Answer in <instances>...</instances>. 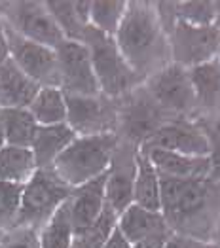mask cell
Segmentation results:
<instances>
[{"label": "cell", "instance_id": "obj_27", "mask_svg": "<svg viewBox=\"0 0 220 248\" xmlns=\"http://www.w3.org/2000/svg\"><path fill=\"white\" fill-rule=\"evenodd\" d=\"M125 10H127L125 0H93L89 8V25L102 34L114 38L125 16Z\"/></svg>", "mask_w": 220, "mask_h": 248}, {"label": "cell", "instance_id": "obj_1", "mask_svg": "<svg viewBox=\"0 0 220 248\" xmlns=\"http://www.w3.org/2000/svg\"><path fill=\"white\" fill-rule=\"evenodd\" d=\"M160 174V172H158ZM161 216L175 235L209 243L220 214L217 184L209 180H180L160 174Z\"/></svg>", "mask_w": 220, "mask_h": 248}, {"label": "cell", "instance_id": "obj_28", "mask_svg": "<svg viewBox=\"0 0 220 248\" xmlns=\"http://www.w3.org/2000/svg\"><path fill=\"white\" fill-rule=\"evenodd\" d=\"M194 124L200 127L209 142V161H211V172L209 182L219 184L220 182V112H209V114H198L192 118Z\"/></svg>", "mask_w": 220, "mask_h": 248}, {"label": "cell", "instance_id": "obj_11", "mask_svg": "<svg viewBox=\"0 0 220 248\" xmlns=\"http://www.w3.org/2000/svg\"><path fill=\"white\" fill-rule=\"evenodd\" d=\"M55 55L59 68V89L65 95H80V97L101 95L89 59V51L82 42H61L55 47Z\"/></svg>", "mask_w": 220, "mask_h": 248}, {"label": "cell", "instance_id": "obj_38", "mask_svg": "<svg viewBox=\"0 0 220 248\" xmlns=\"http://www.w3.org/2000/svg\"><path fill=\"white\" fill-rule=\"evenodd\" d=\"M215 10H217V19H215V27L220 31V0L215 2Z\"/></svg>", "mask_w": 220, "mask_h": 248}, {"label": "cell", "instance_id": "obj_17", "mask_svg": "<svg viewBox=\"0 0 220 248\" xmlns=\"http://www.w3.org/2000/svg\"><path fill=\"white\" fill-rule=\"evenodd\" d=\"M40 85L33 82L12 59L0 64V110L29 108Z\"/></svg>", "mask_w": 220, "mask_h": 248}, {"label": "cell", "instance_id": "obj_26", "mask_svg": "<svg viewBox=\"0 0 220 248\" xmlns=\"http://www.w3.org/2000/svg\"><path fill=\"white\" fill-rule=\"evenodd\" d=\"M74 229L70 224L67 203H63L55 214L38 229V248H72Z\"/></svg>", "mask_w": 220, "mask_h": 248}, {"label": "cell", "instance_id": "obj_34", "mask_svg": "<svg viewBox=\"0 0 220 248\" xmlns=\"http://www.w3.org/2000/svg\"><path fill=\"white\" fill-rule=\"evenodd\" d=\"M163 248H213L209 243H198V241H192V239H186V237H180L175 235L167 241V245Z\"/></svg>", "mask_w": 220, "mask_h": 248}, {"label": "cell", "instance_id": "obj_31", "mask_svg": "<svg viewBox=\"0 0 220 248\" xmlns=\"http://www.w3.org/2000/svg\"><path fill=\"white\" fill-rule=\"evenodd\" d=\"M21 191H23V186L0 182V226L8 231L14 229L17 224Z\"/></svg>", "mask_w": 220, "mask_h": 248}, {"label": "cell", "instance_id": "obj_12", "mask_svg": "<svg viewBox=\"0 0 220 248\" xmlns=\"http://www.w3.org/2000/svg\"><path fill=\"white\" fill-rule=\"evenodd\" d=\"M10 59L40 87H59V68L55 49L19 36L6 25Z\"/></svg>", "mask_w": 220, "mask_h": 248}, {"label": "cell", "instance_id": "obj_37", "mask_svg": "<svg viewBox=\"0 0 220 248\" xmlns=\"http://www.w3.org/2000/svg\"><path fill=\"white\" fill-rule=\"evenodd\" d=\"M211 243H213L215 248H220V214H219V218H217L215 229H213V239H211Z\"/></svg>", "mask_w": 220, "mask_h": 248}, {"label": "cell", "instance_id": "obj_20", "mask_svg": "<svg viewBox=\"0 0 220 248\" xmlns=\"http://www.w3.org/2000/svg\"><path fill=\"white\" fill-rule=\"evenodd\" d=\"M200 114L220 112V62L219 59L188 68Z\"/></svg>", "mask_w": 220, "mask_h": 248}, {"label": "cell", "instance_id": "obj_41", "mask_svg": "<svg viewBox=\"0 0 220 248\" xmlns=\"http://www.w3.org/2000/svg\"><path fill=\"white\" fill-rule=\"evenodd\" d=\"M72 248H80L78 245H76V241H74V245H72Z\"/></svg>", "mask_w": 220, "mask_h": 248}, {"label": "cell", "instance_id": "obj_9", "mask_svg": "<svg viewBox=\"0 0 220 248\" xmlns=\"http://www.w3.org/2000/svg\"><path fill=\"white\" fill-rule=\"evenodd\" d=\"M171 47V62L194 68L219 57L220 31L215 25H190L177 21L167 34Z\"/></svg>", "mask_w": 220, "mask_h": 248}, {"label": "cell", "instance_id": "obj_2", "mask_svg": "<svg viewBox=\"0 0 220 248\" xmlns=\"http://www.w3.org/2000/svg\"><path fill=\"white\" fill-rule=\"evenodd\" d=\"M114 42L125 62L142 82L171 62L169 38L158 19L154 2H127Z\"/></svg>", "mask_w": 220, "mask_h": 248}, {"label": "cell", "instance_id": "obj_16", "mask_svg": "<svg viewBox=\"0 0 220 248\" xmlns=\"http://www.w3.org/2000/svg\"><path fill=\"white\" fill-rule=\"evenodd\" d=\"M142 154L163 176L180 178V180H209V172H211L209 157H194L167 150H146Z\"/></svg>", "mask_w": 220, "mask_h": 248}, {"label": "cell", "instance_id": "obj_4", "mask_svg": "<svg viewBox=\"0 0 220 248\" xmlns=\"http://www.w3.org/2000/svg\"><path fill=\"white\" fill-rule=\"evenodd\" d=\"M82 44L89 51V59L101 95L118 101L127 93H131L135 87L142 85V80L125 62L112 36L102 34L89 25L84 31Z\"/></svg>", "mask_w": 220, "mask_h": 248}, {"label": "cell", "instance_id": "obj_18", "mask_svg": "<svg viewBox=\"0 0 220 248\" xmlns=\"http://www.w3.org/2000/svg\"><path fill=\"white\" fill-rule=\"evenodd\" d=\"M74 139H76V133L67 124L38 125L34 139L31 142V152H33L36 169H51L55 159Z\"/></svg>", "mask_w": 220, "mask_h": 248}, {"label": "cell", "instance_id": "obj_10", "mask_svg": "<svg viewBox=\"0 0 220 248\" xmlns=\"http://www.w3.org/2000/svg\"><path fill=\"white\" fill-rule=\"evenodd\" d=\"M67 101V125L76 137H91L116 133L118 129V101L104 95L80 97L65 95Z\"/></svg>", "mask_w": 220, "mask_h": 248}, {"label": "cell", "instance_id": "obj_35", "mask_svg": "<svg viewBox=\"0 0 220 248\" xmlns=\"http://www.w3.org/2000/svg\"><path fill=\"white\" fill-rule=\"evenodd\" d=\"M102 248H131V243L121 235L118 228L112 231V235L108 237V241L102 245Z\"/></svg>", "mask_w": 220, "mask_h": 248}, {"label": "cell", "instance_id": "obj_39", "mask_svg": "<svg viewBox=\"0 0 220 248\" xmlns=\"http://www.w3.org/2000/svg\"><path fill=\"white\" fill-rule=\"evenodd\" d=\"M6 144V139H4V125H2V116H0V148Z\"/></svg>", "mask_w": 220, "mask_h": 248}, {"label": "cell", "instance_id": "obj_5", "mask_svg": "<svg viewBox=\"0 0 220 248\" xmlns=\"http://www.w3.org/2000/svg\"><path fill=\"white\" fill-rule=\"evenodd\" d=\"M72 187L61 182L53 169H36L21 191V207L16 228L38 229L67 203Z\"/></svg>", "mask_w": 220, "mask_h": 248}, {"label": "cell", "instance_id": "obj_29", "mask_svg": "<svg viewBox=\"0 0 220 248\" xmlns=\"http://www.w3.org/2000/svg\"><path fill=\"white\" fill-rule=\"evenodd\" d=\"M116 224H118V214L106 205L99 218L87 229L78 233L74 241L80 248H102V245L112 235V231L116 229Z\"/></svg>", "mask_w": 220, "mask_h": 248}, {"label": "cell", "instance_id": "obj_3", "mask_svg": "<svg viewBox=\"0 0 220 248\" xmlns=\"http://www.w3.org/2000/svg\"><path fill=\"white\" fill-rule=\"evenodd\" d=\"M118 144L116 133L76 137L53 163V172L68 187H78L102 176Z\"/></svg>", "mask_w": 220, "mask_h": 248}, {"label": "cell", "instance_id": "obj_13", "mask_svg": "<svg viewBox=\"0 0 220 248\" xmlns=\"http://www.w3.org/2000/svg\"><path fill=\"white\" fill-rule=\"evenodd\" d=\"M137 152L139 148L118 139L110 167L104 178V199L116 214L123 212L133 203V184L137 172Z\"/></svg>", "mask_w": 220, "mask_h": 248}, {"label": "cell", "instance_id": "obj_19", "mask_svg": "<svg viewBox=\"0 0 220 248\" xmlns=\"http://www.w3.org/2000/svg\"><path fill=\"white\" fill-rule=\"evenodd\" d=\"M116 228L131 245L139 243V241L146 239V237L171 231V229L167 228L165 218L161 216V212L146 210V208L139 207L135 203H131L123 212L118 214Z\"/></svg>", "mask_w": 220, "mask_h": 248}, {"label": "cell", "instance_id": "obj_21", "mask_svg": "<svg viewBox=\"0 0 220 248\" xmlns=\"http://www.w3.org/2000/svg\"><path fill=\"white\" fill-rule=\"evenodd\" d=\"M46 8L55 19L65 40L82 42L84 31L89 27V8H91L89 0H76V2L48 0Z\"/></svg>", "mask_w": 220, "mask_h": 248}, {"label": "cell", "instance_id": "obj_23", "mask_svg": "<svg viewBox=\"0 0 220 248\" xmlns=\"http://www.w3.org/2000/svg\"><path fill=\"white\" fill-rule=\"evenodd\" d=\"M36 170L31 148L4 144L0 148V182L23 186Z\"/></svg>", "mask_w": 220, "mask_h": 248}, {"label": "cell", "instance_id": "obj_7", "mask_svg": "<svg viewBox=\"0 0 220 248\" xmlns=\"http://www.w3.org/2000/svg\"><path fill=\"white\" fill-rule=\"evenodd\" d=\"M142 85L167 116L194 118L200 114L188 68L169 62L156 74L146 78Z\"/></svg>", "mask_w": 220, "mask_h": 248}, {"label": "cell", "instance_id": "obj_33", "mask_svg": "<svg viewBox=\"0 0 220 248\" xmlns=\"http://www.w3.org/2000/svg\"><path fill=\"white\" fill-rule=\"evenodd\" d=\"M173 237V231H165V233H158L152 237H146L139 243L131 245V248H163L167 245V241Z\"/></svg>", "mask_w": 220, "mask_h": 248}, {"label": "cell", "instance_id": "obj_6", "mask_svg": "<svg viewBox=\"0 0 220 248\" xmlns=\"http://www.w3.org/2000/svg\"><path fill=\"white\" fill-rule=\"evenodd\" d=\"M169 120L156 101L148 95L144 85L135 87L131 93L118 99V129L116 135L123 142L139 148L144 140H148L161 125Z\"/></svg>", "mask_w": 220, "mask_h": 248}, {"label": "cell", "instance_id": "obj_14", "mask_svg": "<svg viewBox=\"0 0 220 248\" xmlns=\"http://www.w3.org/2000/svg\"><path fill=\"white\" fill-rule=\"evenodd\" d=\"M139 150H167L194 157H209V142L192 118H175L165 122L139 146Z\"/></svg>", "mask_w": 220, "mask_h": 248}, {"label": "cell", "instance_id": "obj_8", "mask_svg": "<svg viewBox=\"0 0 220 248\" xmlns=\"http://www.w3.org/2000/svg\"><path fill=\"white\" fill-rule=\"evenodd\" d=\"M0 17L4 23L17 32L19 36L42 46L55 49L65 36L51 17L46 2L36 0H17V2H0Z\"/></svg>", "mask_w": 220, "mask_h": 248}, {"label": "cell", "instance_id": "obj_36", "mask_svg": "<svg viewBox=\"0 0 220 248\" xmlns=\"http://www.w3.org/2000/svg\"><path fill=\"white\" fill-rule=\"evenodd\" d=\"M10 59V49H8V36H6V23L0 17V64Z\"/></svg>", "mask_w": 220, "mask_h": 248}, {"label": "cell", "instance_id": "obj_24", "mask_svg": "<svg viewBox=\"0 0 220 248\" xmlns=\"http://www.w3.org/2000/svg\"><path fill=\"white\" fill-rule=\"evenodd\" d=\"M27 110L38 125L67 124V101L59 87H40Z\"/></svg>", "mask_w": 220, "mask_h": 248}, {"label": "cell", "instance_id": "obj_15", "mask_svg": "<svg viewBox=\"0 0 220 248\" xmlns=\"http://www.w3.org/2000/svg\"><path fill=\"white\" fill-rule=\"evenodd\" d=\"M104 178H106V172L99 178L87 182V184L72 187V191L67 199V208H68V216H70L74 235H78L84 229L89 228L106 207Z\"/></svg>", "mask_w": 220, "mask_h": 248}, {"label": "cell", "instance_id": "obj_32", "mask_svg": "<svg viewBox=\"0 0 220 248\" xmlns=\"http://www.w3.org/2000/svg\"><path fill=\"white\" fill-rule=\"evenodd\" d=\"M0 248H38V231L29 228L10 229Z\"/></svg>", "mask_w": 220, "mask_h": 248}, {"label": "cell", "instance_id": "obj_40", "mask_svg": "<svg viewBox=\"0 0 220 248\" xmlns=\"http://www.w3.org/2000/svg\"><path fill=\"white\" fill-rule=\"evenodd\" d=\"M6 233H8V229H4L2 226H0V245H2V241L6 239Z\"/></svg>", "mask_w": 220, "mask_h": 248}, {"label": "cell", "instance_id": "obj_30", "mask_svg": "<svg viewBox=\"0 0 220 248\" xmlns=\"http://www.w3.org/2000/svg\"><path fill=\"white\" fill-rule=\"evenodd\" d=\"M175 4V17L182 23L190 25H215L217 10L213 0H184V2H173Z\"/></svg>", "mask_w": 220, "mask_h": 248}, {"label": "cell", "instance_id": "obj_25", "mask_svg": "<svg viewBox=\"0 0 220 248\" xmlns=\"http://www.w3.org/2000/svg\"><path fill=\"white\" fill-rule=\"evenodd\" d=\"M0 116L4 125L6 144L31 148L34 133L38 129V124L34 122L31 112L27 108H12V110H0Z\"/></svg>", "mask_w": 220, "mask_h": 248}, {"label": "cell", "instance_id": "obj_22", "mask_svg": "<svg viewBox=\"0 0 220 248\" xmlns=\"http://www.w3.org/2000/svg\"><path fill=\"white\" fill-rule=\"evenodd\" d=\"M133 203L146 210L161 212V184L160 174L150 159L137 152V172L133 184Z\"/></svg>", "mask_w": 220, "mask_h": 248}, {"label": "cell", "instance_id": "obj_42", "mask_svg": "<svg viewBox=\"0 0 220 248\" xmlns=\"http://www.w3.org/2000/svg\"><path fill=\"white\" fill-rule=\"evenodd\" d=\"M217 59H219V62H220V46H219V57H217Z\"/></svg>", "mask_w": 220, "mask_h": 248}]
</instances>
